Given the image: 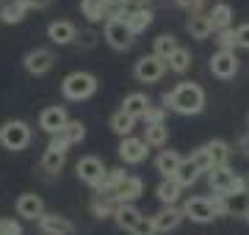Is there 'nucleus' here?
Here are the masks:
<instances>
[{
  "label": "nucleus",
  "mask_w": 249,
  "mask_h": 235,
  "mask_svg": "<svg viewBox=\"0 0 249 235\" xmlns=\"http://www.w3.org/2000/svg\"><path fill=\"white\" fill-rule=\"evenodd\" d=\"M28 14V6L22 0H9L6 6H0V22H6V25H19Z\"/></svg>",
  "instance_id": "obj_26"
},
{
  "label": "nucleus",
  "mask_w": 249,
  "mask_h": 235,
  "mask_svg": "<svg viewBox=\"0 0 249 235\" xmlns=\"http://www.w3.org/2000/svg\"><path fill=\"white\" fill-rule=\"evenodd\" d=\"M144 141H147V147H166V141H169V125L163 122V125H147L144 127Z\"/></svg>",
  "instance_id": "obj_31"
},
{
  "label": "nucleus",
  "mask_w": 249,
  "mask_h": 235,
  "mask_svg": "<svg viewBox=\"0 0 249 235\" xmlns=\"http://www.w3.org/2000/svg\"><path fill=\"white\" fill-rule=\"evenodd\" d=\"M61 136L70 141V147H75V144H80V141L86 138V125H83L80 119H70V122H67V127L61 130Z\"/></svg>",
  "instance_id": "obj_36"
},
{
  "label": "nucleus",
  "mask_w": 249,
  "mask_h": 235,
  "mask_svg": "<svg viewBox=\"0 0 249 235\" xmlns=\"http://www.w3.org/2000/svg\"><path fill=\"white\" fill-rule=\"evenodd\" d=\"M166 69H169V72H175V75H186L188 69H191V50L178 47V50L166 58Z\"/></svg>",
  "instance_id": "obj_29"
},
{
  "label": "nucleus",
  "mask_w": 249,
  "mask_h": 235,
  "mask_svg": "<svg viewBox=\"0 0 249 235\" xmlns=\"http://www.w3.org/2000/svg\"><path fill=\"white\" fill-rule=\"evenodd\" d=\"M133 75L139 83H158L163 75H166V61L158 58V55H142L133 67Z\"/></svg>",
  "instance_id": "obj_7"
},
{
  "label": "nucleus",
  "mask_w": 249,
  "mask_h": 235,
  "mask_svg": "<svg viewBox=\"0 0 249 235\" xmlns=\"http://www.w3.org/2000/svg\"><path fill=\"white\" fill-rule=\"evenodd\" d=\"M142 194H144V180L136 177V174H127V177L111 191V199H114L116 205H133Z\"/></svg>",
  "instance_id": "obj_10"
},
{
  "label": "nucleus",
  "mask_w": 249,
  "mask_h": 235,
  "mask_svg": "<svg viewBox=\"0 0 249 235\" xmlns=\"http://www.w3.org/2000/svg\"><path fill=\"white\" fill-rule=\"evenodd\" d=\"M180 194H183V188H180L178 183H175V177H166V180L158 183V188H155V197L160 199V205H178Z\"/></svg>",
  "instance_id": "obj_27"
},
{
  "label": "nucleus",
  "mask_w": 249,
  "mask_h": 235,
  "mask_svg": "<svg viewBox=\"0 0 249 235\" xmlns=\"http://www.w3.org/2000/svg\"><path fill=\"white\" fill-rule=\"evenodd\" d=\"M55 55L50 47H36V50H28L25 58H22V67H25L31 75H45L53 69Z\"/></svg>",
  "instance_id": "obj_11"
},
{
  "label": "nucleus",
  "mask_w": 249,
  "mask_h": 235,
  "mask_svg": "<svg viewBox=\"0 0 249 235\" xmlns=\"http://www.w3.org/2000/svg\"><path fill=\"white\" fill-rule=\"evenodd\" d=\"M80 11L89 22H100L108 14V3H103V0H80Z\"/></svg>",
  "instance_id": "obj_32"
},
{
  "label": "nucleus",
  "mask_w": 249,
  "mask_h": 235,
  "mask_svg": "<svg viewBox=\"0 0 249 235\" xmlns=\"http://www.w3.org/2000/svg\"><path fill=\"white\" fill-rule=\"evenodd\" d=\"M180 208H183V216L191 218L194 224H211L213 218H219L211 197H188V199H183Z\"/></svg>",
  "instance_id": "obj_6"
},
{
  "label": "nucleus",
  "mask_w": 249,
  "mask_h": 235,
  "mask_svg": "<svg viewBox=\"0 0 249 235\" xmlns=\"http://www.w3.org/2000/svg\"><path fill=\"white\" fill-rule=\"evenodd\" d=\"M247 185H249V174H247Z\"/></svg>",
  "instance_id": "obj_47"
},
{
  "label": "nucleus",
  "mask_w": 249,
  "mask_h": 235,
  "mask_svg": "<svg viewBox=\"0 0 249 235\" xmlns=\"http://www.w3.org/2000/svg\"><path fill=\"white\" fill-rule=\"evenodd\" d=\"M144 213L136 205H119L116 208V213H114V221H116V227L119 230H124V233H130L136 224H139V218H142Z\"/></svg>",
  "instance_id": "obj_25"
},
{
  "label": "nucleus",
  "mask_w": 249,
  "mask_h": 235,
  "mask_svg": "<svg viewBox=\"0 0 249 235\" xmlns=\"http://www.w3.org/2000/svg\"><path fill=\"white\" fill-rule=\"evenodd\" d=\"M216 45H219V50H230V53H235V47H238V39H235V28L219 31V34H216Z\"/></svg>",
  "instance_id": "obj_37"
},
{
  "label": "nucleus",
  "mask_w": 249,
  "mask_h": 235,
  "mask_svg": "<svg viewBox=\"0 0 249 235\" xmlns=\"http://www.w3.org/2000/svg\"><path fill=\"white\" fill-rule=\"evenodd\" d=\"M180 163H183V155L178 150H160L158 158H155V172L166 180V177H175V172L180 169Z\"/></svg>",
  "instance_id": "obj_19"
},
{
  "label": "nucleus",
  "mask_w": 249,
  "mask_h": 235,
  "mask_svg": "<svg viewBox=\"0 0 249 235\" xmlns=\"http://www.w3.org/2000/svg\"><path fill=\"white\" fill-rule=\"evenodd\" d=\"M180 9H186L188 14H205V3L208 0H175Z\"/></svg>",
  "instance_id": "obj_42"
},
{
  "label": "nucleus",
  "mask_w": 249,
  "mask_h": 235,
  "mask_svg": "<svg viewBox=\"0 0 249 235\" xmlns=\"http://www.w3.org/2000/svg\"><path fill=\"white\" fill-rule=\"evenodd\" d=\"M199 177H202V169H199V166H196L191 158H183L180 169L175 172V183H178L180 188H188V185H194Z\"/></svg>",
  "instance_id": "obj_24"
},
{
  "label": "nucleus",
  "mask_w": 249,
  "mask_h": 235,
  "mask_svg": "<svg viewBox=\"0 0 249 235\" xmlns=\"http://www.w3.org/2000/svg\"><path fill=\"white\" fill-rule=\"evenodd\" d=\"M133 127H136V119L127 117L124 111H116L114 117H111V130H114L116 136H122V138L133 136Z\"/></svg>",
  "instance_id": "obj_33"
},
{
  "label": "nucleus",
  "mask_w": 249,
  "mask_h": 235,
  "mask_svg": "<svg viewBox=\"0 0 249 235\" xmlns=\"http://www.w3.org/2000/svg\"><path fill=\"white\" fill-rule=\"evenodd\" d=\"M208 185L213 194H222V197H232V194H244L249 191L247 185V177H241L230 169V163L227 166H216L208 172Z\"/></svg>",
  "instance_id": "obj_2"
},
{
  "label": "nucleus",
  "mask_w": 249,
  "mask_h": 235,
  "mask_svg": "<svg viewBox=\"0 0 249 235\" xmlns=\"http://www.w3.org/2000/svg\"><path fill=\"white\" fill-rule=\"evenodd\" d=\"M208 17H211L213 34L227 31V28H232V6L230 3H213V6L208 9Z\"/></svg>",
  "instance_id": "obj_22"
},
{
  "label": "nucleus",
  "mask_w": 249,
  "mask_h": 235,
  "mask_svg": "<svg viewBox=\"0 0 249 235\" xmlns=\"http://www.w3.org/2000/svg\"><path fill=\"white\" fill-rule=\"evenodd\" d=\"M106 42L114 50H127V47L133 45V34L127 31L124 19H108L106 22Z\"/></svg>",
  "instance_id": "obj_13"
},
{
  "label": "nucleus",
  "mask_w": 249,
  "mask_h": 235,
  "mask_svg": "<svg viewBox=\"0 0 249 235\" xmlns=\"http://www.w3.org/2000/svg\"><path fill=\"white\" fill-rule=\"evenodd\" d=\"M247 213H249V191L224 197V216H244L247 218Z\"/></svg>",
  "instance_id": "obj_28"
},
{
  "label": "nucleus",
  "mask_w": 249,
  "mask_h": 235,
  "mask_svg": "<svg viewBox=\"0 0 249 235\" xmlns=\"http://www.w3.org/2000/svg\"><path fill=\"white\" fill-rule=\"evenodd\" d=\"M45 213V202L39 194H22L17 199V216L19 218H28V221H39Z\"/></svg>",
  "instance_id": "obj_17"
},
{
  "label": "nucleus",
  "mask_w": 249,
  "mask_h": 235,
  "mask_svg": "<svg viewBox=\"0 0 249 235\" xmlns=\"http://www.w3.org/2000/svg\"><path fill=\"white\" fill-rule=\"evenodd\" d=\"M0 235H22V224L17 218H0Z\"/></svg>",
  "instance_id": "obj_41"
},
{
  "label": "nucleus",
  "mask_w": 249,
  "mask_h": 235,
  "mask_svg": "<svg viewBox=\"0 0 249 235\" xmlns=\"http://www.w3.org/2000/svg\"><path fill=\"white\" fill-rule=\"evenodd\" d=\"M47 36H50L53 45L64 47V45H72V42L78 39V28H75V22H70V19H53V22L47 25Z\"/></svg>",
  "instance_id": "obj_15"
},
{
  "label": "nucleus",
  "mask_w": 249,
  "mask_h": 235,
  "mask_svg": "<svg viewBox=\"0 0 249 235\" xmlns=\"http://www.w3.org/2000/svg\"><path fill=\"white\" fill-rule=\"evenodd\" d=\"M208 67H211L213 78H219V81H232L241 69V61H238V55L230 53V50H216L211 55V64Z\"/></svg>",
  "instance_id": "obj_8"
},
{
  "label": "nucleus",
  "mask_w": 249,
  "mask_h": 235,
  "mask_svg": "<svg viewBox=\"0 0 249 235\" xmlns=\"http://www.w3.org/2000/svg\"><path fill=\"white\" fill-rule=\"evenodd\" d=\"M91 213H94V218H100V221H103V218H114V213H116V208H119V205H116L114 199L111 197H103V194H94V197H91Z\"/></svg>",
  "instance_id": "obj_30"
},
{
  "label": "nucleus",
  "mask_w": 249,
  "mask_h": 235,
  "mask_svg": "<svg viewBox=\"0 0 249 235\" xmlns=\"http://www.w3.org/2000/svg\"><path fill=\"white\" fill-rule=\"evenodd\" d=\"M75 42H78L83 50H91V47L97 45V31H94V28H83V31L78 34V39H75Z\"/></svg>",
  "instance_id": "obj_39"
},
{
  "label": "nucleus",
  "mask_w": 249,
  "mask_h": 235,
  "mask_svg": "<svg viewBox=\"0 0 249 235\" xmlns=\"http://www.w3.org/2000/svg\"><path fill=\"white\" fill-rule=\"evenodd\" d=\"M36 224L45 235H75V224L67 216H58V213H47L45 210Z\"/></svg>",
  "instance_id": "obj_14"
},
{
  "label": "nucleus",
  "mask_w": 249,
  "mask_h": 235,
  "mask_svg": "<svg viewBox=\"0 0 249 235\" xmlns=\"http://www.w3.org/2000/svg\"><path fill=\"white\" fill-rule=\"evenodd\" d=\"M247 224H249V213H247Z\"/></svg>",
  "instance_id": "obj_46"
},
{
  "label": "nucleus",
  "mask_w": 249,
  "mask_h": 235,
  "mask_svg": "<svg viewBox=\"0 0 249 235\" xmlns=\"http://www.w3.org/2000/svg\"><path fill=\"white\" fill-rule=\"evenodd\" d=\"M163 108L172 111V114H180V117H196L205 111V89L199 83L191 81H180L175 89H169L163 97Z\"/></svg>",
  "instance_id": "obj_1"
},
{
  "label": "nucleus",
  "mask_w": 249,
  "mask_h": 235,
  "mask_svg": "<svg viewBox=\"0 0 249 235\" xmlns=\"http://www.w3.org/2000/svg\"><path fill=\"white\" fill-rule=\"evenodd\" d=\"M119 158H122L127 166H139V163L147 161V155H150V147H147V141L144 138H136V136H127L119 141Z\"/></svg>",
  "instance_id": "obj_9"
},
{
  "label": "nucleus",
  "mask_w": 249,
  "mask_h": 235,
  "mask_svg": "<svg viewBox=\"0 0 249 235\" xmlns=\"http://www.w3.org/2000/svg\"><path fill=\"white\" fill-rule=\"evenodd\" d=\"M205 147V152H208V158H211V166H227L232 158V147L224 141V138H213V141H208Z\"/></svg>",
  "instance_id": "obj_21"
},
{
  "label": "nucleus",
  "mask_w": 249,
  "mask_h": 235,
  "mask_svg": "<svg viewBox=\"0 0 249 235\" xmlns=\"http://www.w3.org/2000/svg\"><path fill=\"white\" fill-rule=\"evenodd\" d=\"M31 125L22 122V119H9V122H3L0 127V144L11 150V152H19V150H25L31 144Z\"/></svg>",
  "instance_id": "obj_4"
},
{
  "label": "nucleus",
  "mask_w": 249,
  "mask_h": 235,
  "mask_svg": "<svg viewBox=\"0 0 249 235\" xmlns=\"http://www.w3.org/2000/svg\"><path fill=\"white\" fill-rule=\"evenodd\" d=\"M235 39H238V47H244V50H249V25H241V28H235Z\"/></svg>",
  "instance_id": "obj_43"
},
{
  "label": "nucleus",
  "mask_w": 249,
  "mask_h": 235,
  "mask_svg": "<svg viewBox=\"0 0 249 235\" xmlns=\"http://www.w3.org/2000/svg\"><path fill=\"white\" fill-rule=\"evenodd\" d=\"M183 208L178 205H163L158 213H152V224H155V233H172L183 224Z\"/></svg>",
  "instance_id": "obj_12"
},
{
  "label": "nucleus",
  "mask_w": 249,
  "mask_h": 235,
  "mask_svg": "<svg viewBox=\"0 0 249 235\" xmlns=\"http://www.w3.org/2000/svg\"><path fill=\"white\" fill-rule=\"evenodd\" d=\"M152 19H155V14H152L150 6H147V9H130L124 14V25H127V31H130L133 36H139V34H144V31L152 25Z\"/></svg>",
  "instance_id": "obj_18"
},
{
  "label": "nucleus",
  "mask_w": 249,
  "mask_h": 235,
  "mask_svg": "<svg viewBox=\"0 0 249 235\" xmlns=\"http://www.w3.org/2000/svg\"><path fill=\"white\" fill-rule=\"evenodd\" d=\"M103 3H116V0H103Z\"/></svg>",
  "instance_id": "obj_45"
},
{
  "label": "nucleus",
  "mask_w": 249,
  "mask_h": 235,
  "mask_svg": "<svg viewBox=\"0 0 249 235\" xmlns=\"http://www.w3.org/2000/svg\"><path fill=\"white\" fill-rule=\"evenodd\" d=\"M64 163H67V155H61V152H50V150H45V155H42L39 166H42V172H45V174H58V172L64 169Z\"/></svg>",
  "instance_id": "obj_35"
},
{
  "label": "nucleus",
  "mask_w": 249,
  "mask_h": 235,
  "mask_svg": "<svg viewBox=\"0 0 249 235\" xmlns=\"http://www.w3.org/2000/svg\"><path fill=\"white\" fill-rule=\"evenodd\" d=\"M130 235H158L155 233V224H152V216H142L139 224L130 230Z\"/></svg>",
  "instance_id": "obj_40"
},
{
  "label": "nucleus",
  "mask_w": 249,
  "mask_h": 235,
  "mask_svg": "<svg viewBox=\"0 0 249 235\" xmlns=\"http://www.w3.org/2000/svg\"><path fill=\"white\" fill-rule=\"evenodd\" d=\"M75 172H78L80 183H86L89 188L97 191L100 185H103V180H106L108 169H106V163L100 161L97 155H86V158H80V161L75 163Z\"/></svg>",
  "instance_id": "obj_5"
},
{
  "label": "nucleus",
  "mask_w": 249,
  "mask_h": 235,
  "mask_svg": "<svg viewBox=\"0 0 249 235\" xmlns=\"http://www.w3.org/2000/svg\"><path fill=\"white\" fill-rule=\"evenodd\" d=\"M178 47H180L178 39L172 36V34H160V36L155 39V45H152V55H158V58H163V61H166V58H169Z\"/></svg>",
  "instance_id": "obj_34"
},
{
  "label": "nucleus",
  "mask_w": 249,
  "mask_h": 235,
  "mask_svg": "<svg viewBox=\"0 0 249 235\" xmlns=\"http://www.w3.org/2000/svg\"><path fill=\"white\" fill-rule=\"evenodd\" d=\"M67 122H70V117H67V111H64L61 105H50V108H45L42 117H39V127H42L45 133H50V136L61 133L64 127H67Z\"/></svg>",
  "instance_id": "obj_16"
},
{
  "label": "nucleus",
  "mask_w": 249,
  "mask_h": 235,
  "mask_svg": "<svg viewBox=\"0 0 249 235\" xmlns=\"http://www.w3.org/2000/svg\"><path fill=\"white\" fill-rule=\"evenodd\" d=\"M22 3L28 6V11H31V9H34V11H42V9H47L53 0H22Z\"/></svg>",
  "instance_id": "obj_44"
},
{
  "label": "nucleus",
  "mask_w": 249,
  "mask_h": 235,
  "mask_svg": "<svg viewBox=\"0 0 249 235\" xmlns=\"http://www.w3.org/2000/svg\"><path fill=\"white\" fill-rule=\"evenodd\" d=\"M186 31L191 39H208L213 34V25H211V17H208V11L205 14H188L186 19Z\"/></svg>",
  "instance_id": "obj_23"
},
{
  "label": "nucleus",
  "mask_w": 249,
  "mask_h": 235,
  "mask_svg": "<svg viewBox=\"0 0 249 235\" xmlns=\"http://www.w3.org/2000/svg\"><path fill=\"white\" fill-rule=\"evenodd\" d=\"M166 114H169V111L163 108V105H150L147 114H144V122H147V125H163V122H166Z\"/></svg>",
  "instance_id": "obj_38"
},
{
  "label": "nucleus",
  "mask_w": 249,
  "mask_h": 235,
  "mask_svg": "<svg viewBox=\"0 0 249 235\" xmlns=\"http://www.w3.org/2000/svg\"><path fill=\"white\" fill-rule=\"evenodd\" d=\"M150 105H152V102H150V97H147L144 91H130V94L122 100V108H119V111H124L127 117H133L136 122H139V119H144V114H147Z\"/></svg>",
  "instance_id": "obj_20"
},
{
  "label": "nucleus",
  "mask_w": 249,
  "mask_h": 235,
  "mask_svg": "<svg viewBox=\"0 0 249 235\" xmlns=\"http://www.w3.org/2000/svg\"><path fill=\"white\" fill-rule=\"evenodd\" d=\"M97 86H100L97 75L78 69V72H70L61 81V94L70 100V102H80V100H89L91 94L97 91Z\"/></svg>",
  "instance_id": "obj_3"
}]
</instances>
